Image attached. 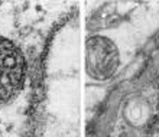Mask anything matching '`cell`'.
<instances>
[{
	"mask_svg": "<svg viewBox=\"0 0 159 137\" xmlns=\"http://www.w3.org/2000/svg\"><path fill=\"white\" fill-rule=\"evenodd\" d=\"M25 58L12 41L0 36V105L20 92L25 82Z\"/></svg>",
	"mask_w": 159,
	"mask_h": 137,
	"instance_id": "1",
	"label": "cell"
},
{
	"mask_svg": "<svg viewBox=\"0 0 159 137\" xmlns=\"http://www.w3.org/2000/svg\"><path fill=\"white\" fill-rule=\"evenodd\" d=\"M87 72L97 81L111 78L120 64L119 51L104 36H93L87 41Z\"/></svg>",
	"mask_w": 159,
	"mask_h": 137,
	"instance_id": "2",
	"label": "cell"
}]
</instances>
